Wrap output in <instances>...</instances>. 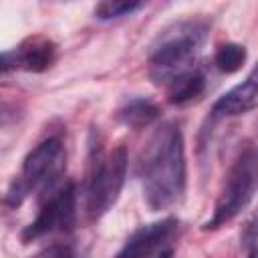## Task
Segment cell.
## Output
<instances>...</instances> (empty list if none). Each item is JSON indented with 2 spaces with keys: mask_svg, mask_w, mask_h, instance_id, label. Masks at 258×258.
I'll use <instances>...</instances> for the list:
<instances>
[{
  "mask_svg": "<svg viewBox=\"0 0 258 258\" xmlns=\"http://www.w3.org/2000/svg\"><path fill=\"white\" fill-rule=\"evenodd\" d=\"M143 200L151 212H161L177 204L185 194L187 167L183 131L167 121L151 135L139 161Z\"/></svg>",
  "mask_w": 258,
  "mask_h": 258,
  "instance_id": "obj_1",
  "label": "cell"
},
{
  "mask_svg": "<svg viewBox=\"0 0 258 258\" xmlns=\"http://www.w3.org/2000/svg\"><path fill=\"white\" fill-rule=\"evenodd\" d=\"M208 24L202 20H181L167 26L149 56V77L155 85H171L194 69V62L206 42Z\"/></svg>",
  "mask_w": 258,
  "mask_h": 258,
  "instance_id": "obj_2",
  "label": "cell"
},
{
  "mask_svg": "<svg viewBox=\"0 0 258 258\" xmlns=\"http://www.w3.org/2000/svg\"><path fill=\"white\" fill-rule=\"evenodd\" d=\"M127 147L115 145L111 151H103L101 143H91L89 173H87V214L91 220L103 218L119 200L127 177Z\"/></svg>",
  "mask_w": 258,
  "mask_h": 258,
  "instance_id": "obj_3",
  "label": "cell"
},
{
  "mask_svg": "<svg viewBox=\"0 0 258 258\" xmlns=\"http://www.w3.org/2000/svg\"><path fill=\"white\" fill-rule=\"evenodd\" d=\"M258 185V151L254 147H246L236 161L230 165L218 200L214 204V212L210 220L204 222L202 230H218L234 220L252 200Z\"/></svg>",
  "mask_w": 258,
  "mask_h": 258,
  "instance_id": "obj_4",
  "label": "cell"
},
{
  "mask_svg": "<svg viewBox=\"0 0 258 258\" xmlns=\"http://www.w3.org/2000/svg\"><path fill=\"white\" fill-rule=\"evenodd\" d=\"M64 165H67V153L62 141L56 137L42 139L36 147H32L26 153L20 173L12 179L4 196L6 206L18 208L28 194L50 185L62 173Z\"/></svg>",
  "mask_w": 258,
  "mask_h": 258,
  "instance_id": "obj_5",
  "label": "cell"
},
{
  "mask_svg": "<svg viewBox=\"0 0 258 258\" xmlns=\"http://www.w3.org/2000/svg\"><path fill=\"white\" fill-rule=\"evenodd\" d=\"M77 224V185L67 181L38 210L36 218L22 230V244L36 242L52 232H71Z\"/></svg>",
  "mask_w": 258,
  "mask_h": 258,
  "instance_id": "obj_6",
  "label": "cell"
},
{
  "mask_svg": "<svg viewBox=\"0 0 258 258\" xmlns=\"http://www.w3.org/2000/svg\"><path fill=\"white\" fill-rule=\"evenodd\" d=\"M179 228V220L167 216L163 220L139 226L119 248L113 258H155L165 250L167 242L175 236Z\"/></svg>",
  "mask_w": 258,
  "mask_h": 258,
  "instance_id": "obj_7",
  "label": "cell"
},
{
  "mask_svg": "<svg viewBox=\"0 0 258 258\" xmlns=\"http://www.w3.org/2000/svg\"><path fill=\"white\" fill-rule=\"evenodd\" d=\"M56 58V42L44 34H32L18 46L2 52V73L26 71L42 73L52 67Z\"/></svg>",
  "mask_w": 258,
  "mask_h": 258,
  "instance_id": "obj_8",
  "label": "cell"
},
{
  "mask_svg": "<svg viewBox=\"0 0 258 258\" xmlns=\"http://www.w3.org/2000/svg\"><path fill=\"white\" fill-rule=\"evenodd\" d=\"M254 109H258V62L242 83L218 97V101L212 105V117L226 119L250 113Z\"/></svg>",
  "mask_w": 258,
  "mask_h": 258,
  "instance_id": "obj_9",
  "label": "cell"
},
{
  "mask_svg": "<svg viewBox=\"0 0 258 258\" xmlns=\"http://www.w3.org/2000/svg\"><path fill=\"white\" fill-rule=\"evenodd\" d=\"M159 115H161L159 107H157L153 101L143 99V97H135V99L125 101V103L117 109V113H115L117 121H119L121 125L129 127V129H143V127H149L151 123H155V121L159 119Z\"/></svg>",
  "mask_w": 258,
  "mask_h": 258,
  "instance_id": "obj_10",
  "label": "cell"
},
{
  "mask_svg": "<svg viewBox=\"0 0 258 258\" xmlns=\"http://www.w3.org/2000/svg\"><path fill=\"white\" fill-rule=\"evenodd\" d=\"M206 89V77L202 71L191 69L189 73L181 75L167 87V99L173 105H185L194 99H198Z\"/></svg>",
  "mask_w": 258,
  "mask_h": 258,
  "instance_id": "obj_11",
  "label": "cell"
},
{
  "mask_svg": "<svg viewBox=\"0 0 258 258\" xmlns=\"http://www.w3.org/2000/svg\"><path fill=\"white\" fill-rule=\"evenodd\" d=\"M214 62L226 75L236 73L246 62V46H242L238 42H224L218 46V50L214 54Z\"/></svg>",
  "mask_w": 258,
  "mask_h": 258,
  "instance_id": "obj_12",
  "label": "cell"
},
{
  "mask_svg": "<svg viewBox=\"0 0 258 258\" xmlns=\"http://www.w3.org/2000/svg\"><path fill=\"white\" fill-rule=\"evenodd\" d=\"M145 6V2H133V0H105L99 2L93 10L95 18L99 20H115V18H123V16H131L133 12L141 10Z\"/></svg>",
  "mask_w": 258,
  "mask_h": 258,
  "instance_id": "obj_13",
  "label": "cell"
},
{
  "mask_svg": "<svg viewBox=\"0 0 258 258\" xmlns=\"http://www.w3.org/2000/svg\"><path fill=\"white\" fill-rule=\"evenodd\" d=\"M240 240L246 258H258V218H252L244 224Z\"/></svg>",
  "mask_w": 258,
  "mask_h": 258,
  "instance_id": "obj_14",
  "label": "cell"
},
{
  "mask_svg": "<svg viewBox=\"0 0 258 258\" xmlns=\"http://www.w3.org/2000/svg\"><path fill=\"white\" fill-rule=\"evenodd\" d=\"M32 258H75V254H73V250L67 244H52V246L40 250Z\"/></svg>",
  "mask_w": 258,
  "mask_h": 258,
  "instance_id": "obj_15",
  "label": "cell"
},
{
  "mask_svg": "<svg viewBox=\"0 0 258 258\" xmlns=\"http://www.w3.org/2000/svg\"><path fill=\"white\" fill-rule=\"evenodd\" d=\"M155 258H173V250H171V248H165V250L159 252Z\"/></svg>",
  "mask_w": 258,
  "mask_h": 258,
  "instance_id": "obj_16",
  "label": "cell"
}]
</instances>
